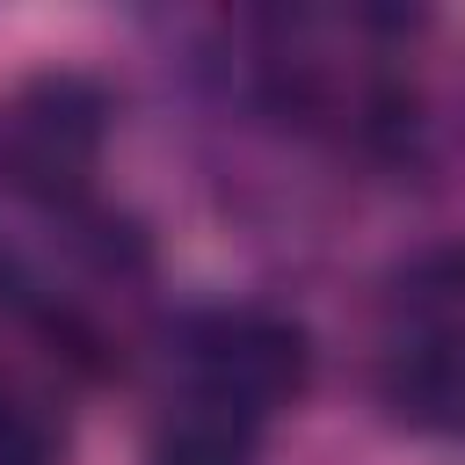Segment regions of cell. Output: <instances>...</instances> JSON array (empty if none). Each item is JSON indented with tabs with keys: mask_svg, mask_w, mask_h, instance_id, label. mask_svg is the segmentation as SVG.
Listing matches in <instances>:
<instances>
[{
	"mask_svg": "<svg viewBox=\"0 0 465 465\" xmlns=\"http://www.w3.org/2000/svg\"><path fill=\"white\" fill-rule=\"evenodd\" d=\"M385 305L407 312V320H421L429 334L458 327V320H465V232H458V240H429V247H414L407 262H392Z\"/></svg>",
	"mask_w": 465,
	"mask_h": 465,
	"instance_id": "obj_5",
	"label": "cell"
},
{
	"mask_svg": "<svg viewBox=\"0 0 465 465\" xmlns=\"http://www.w3.org/2000/svg\"><path fill=\"white\" fill-rule=\"evenodd\" d=\"M51 458V429H44V414L0 378V465H44Z\"/></svg>",
	"mask_w": 465,
	"mask_h": 465,
	"instance_id": "obj_6",
	"label": "cell"
},
{
	"mask_svg": "<svg viewBox=\"0 0 465 465\" xmlns=\"http://www.w3.org/2000/svg\"><path fill=\"white\" fill-rule=\"evenodd\" d=\"M102 131H109V102L87 73H36L7 109V174L29 196L65 203L87 189Z\"/></svg>",
	"mask_w": 465,
	"mask_h": 465,
	"instance_id": "obj_1",
	"label": "cell"
},
{
	"mask_svg": "<svg viewBox=\"0 0 465 465\" xmlns=\"http://www.w3.org/2000/svg\"><path fill=\"white\" fill-rule=\"evenodd\" d=\"M385 407L400 429L421 436H465V327H443L385 371Z\"/></svg>",
	"mask_w": 465,
	"mask_h": 465,
	"instance_id": "obj_3",
	"label": "cell"
},
{
	"mask_svg": "<svg viewBox=\"0 0 465 465\" xmlns=\"http://www.w3.org/2000/svg\"><path fill=\"white\" fill-rule=\"evenodd\" d=\"M189 363H196V385L240 400L262 421L276 407H291L305 392V378H312L305 327L298 320H276V312H218V320H203Z\"/></svg>",
	"mask_w": 465,
	"mask_h": 465,
	"instance_id": "obj_2",
	"label": "cell"
},
{
	"mask_svg": "<svg viewBox=\"0 0 465 465\" xmlns=\"http://www.w3.org/2000/svg\"><path fill=\"white\" fill-rule=\"evenodd\" d=\"M254 443H262V414H247L240 400H225L211 385H189L153 429L160 465H247Z\"/></svg>",
	"mask_w": 465,
	"mask_h": 465,
	"instance_id": "obj_4",
	"label": "cell"
}]
</instances>
